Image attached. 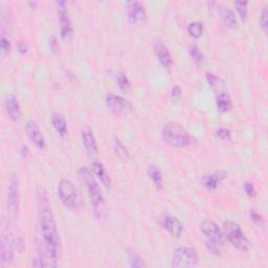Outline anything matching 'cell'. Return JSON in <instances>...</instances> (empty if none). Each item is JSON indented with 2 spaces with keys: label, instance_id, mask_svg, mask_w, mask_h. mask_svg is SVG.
<instances>
[{
  "label": "cell",
  "instance_id": "1",
  "mask_svg": "<svg viewBox=\"0 0 268 268\" xmlns=\"http://www.w3.org/2000/svg\"><path fill=\"white\" fill-rule=\"evenodd\" d=\"M37 208L40 230L43 238V246L48 255L50 267H56L59 258L61 240L57 222L53 213V208L50 202L48 192L43 186H38L36 191Z\"/></svg>",
  "mask_w": 268,
  "mask_h": 268
},
{
  "label": "cell",
  "instance_id": "32",
  "mask_svg": "<svg viewBox=\"0 0 268 268\" xmlns=\"http://www.w3.org/2000/svg\"><path fill=\"white\" fill-rule=\"evenodd\" d=\"M243 189L244 192L246 193V195L250 198H254L257 196V190H255V186L251 181H245L243 183Z\"/></svg>",
  "mask_w": 268,
  "mask_h": 268
},
{
  "label": "cell",
  "instance_id": "29",
  "mask_svg": "<svg viewBox=\"0 0 268 268\" xmlns=\"http://www.w3.org/2000/svg\"><path fill=\"white\" fill-rule=\"evenodd\" d=\"M235 8H236V11L238 12V14L240 16V18L245 21L246 18H247V15H248V3L247 2H235Z\"/></svg>",
  "mask_w": 268,
  "mask_h": 268
},
{
  "label": "cell",
  "instance_id": "28",
  "mask_svg": "<svg viewBox=\"0 0 268 268\" xmlns=\"http://www.w3.org/2000/svg\"><path fill=\"white\" fill-rule=\"evenodd\" d=\"M116 84H118L121 91L127 93L131 90V83L126 74L120 72L116 74Z\"/></svg>",
  "mask_w": 268,
  "mask_h": 268
},
{
  "label": "cell",
  "instance_id": "6",
  "mask_svg": "<svg viewBox=\"0 0 268 268\" xmlns=\"http://www.w3.org/2000/svg\"><path fill=\"white\" fill-rule=\"evenodd\" d=\"M198 263H199L198 252L192 246H179L172 254V268H194Z\"/></svg>",
  "mask_w": 268,
  "mask_h": 268
},
{
  "label": "cell",
  "instance_id": "35",
  "mask_svg": "<svg viewBox=\"0 0 268 268\" xmlns=\"http://www.w3.org/2000/svg\"><path fill=\"white\" fill-rule=\"evenodd\" d=\"M182 96V90L179 85H174L171 90V98L174 102H179Z\"/></svg>",
  "mask_w": 268,
  "mask_h": 268
},
{
  "label": "cell",
  "instance_id": "22",
  "mask_svg": "<svg viewBox=\"0 0 268 268\" xmlns=\"http://www.w3.org/2000/svg\"><path fill=\"white\" fill-rule=\"evenodd\" d=\"M112 148L115 156L118 157L123 162H128L131 159V155L129 150L122 143V141L118 137H113L112 141Z\"/></svg>",
  "mask_w": 268,
  "mask_h": 268
},
{
  "label": "cell",
  "instance_id": "21",
  "mask_svg": "<svg viewBox=\"0 0 268 268\" xmlns=\"http://www.w3.org/2000/svg\"><path fill=\"white\" fill-rule=\"evenodd\" d=\"M219 14L224 21L226 27H228L231 30L238 29V19L237 16L235 15L234 12H232L228 7L225 6H219Z\"/></svg>",
  "mask_w": 268,
  "mask_h": 268
},
{
  "label": "cell",
  "instance_id": "14",
  "mask_svg": "<svg viewBox=\"0 0 268 268\" xmlns=\"http://www.w3.org/2000/svg\"><path fill=\"white\" fill-rule=\"evenodd\" d=\"M160 224L162 228H165L173 237L179 238L183 231L181 221L177 217L170 214H166L160 217Z\"/></svg>",
  "mask_w": 268,
  "mask_h": 268
},
{
  "label": "cell",
  "instance_id": "36",
  "mask_svg": "<svg viewBox=\"0 0 268 268\" xmlns=\"http://www.w3.org/2000/svg\"><path fill=\"white\" fill-rule=\"evenodd\" d=\"M49 45H50V49L52 50V52L54 54H57L58 52H59V43H58V40L55 36H52L49 40Z\"/></svg>",
  "mask_w": 268,
  "mask_h": 268
},
{
  "label": "cell",
  "instance_id": "34",
  "mask_svg": "<svg viewBox=\"0 0 268 268\" xmlns=\"http://www.w3.org/2000/svg\"><path fill=\"white\" fill-rule=\"evenodd\" d=\"M11 50V42L10 40L3 36L2 39H0V53H2V56L5 57Z\"/></svg>",
  "mask_w": 268,
  "mask_h": 268
},
{
  "label": "cell",
  "instance_id": "38",
  "mask_svg": "<svg viewBox=\"0 0 268 268\" xmlns=\"http://www.w3.org/2000/svg\"><path fill=\"white\" fill-rule=\"evenodd\" d=\"M17 50L20 54H27L29 52V45L26 42H19L17 45Z\"/></svg>",
  "mask_w": 268,
  "mask_h": 268
},
{
  "label": "cell",
  "instance_id": "37",
  "mask_svg": "<svg viewBox=\"0 0 268 268\" xmlns=\"http://www.w3.org/2000/svg\"><path fill=\"white\" fill-rule=\"evenodd\" d=\"M206 80H207V83L209 84V85H211V86H218V83H219V81H220V79L217 77V76H215L214 74H209V73H207L206 74Z\"/></svg>",
  "mask_w": 268,
  "mask_h": 268
},
{
  "label": "cell",
  "instance_id": "17",
  "mask_svg": "<svg viewBox=\"0 0 268 268\" xmlns=\"http://www.w3.org/2000/svg\"><path fill=\"white\" fill-rule=\"evenodd\" d=\"M154 54L160 65L165 69H170L173 66V57L164 42L157 41L154 44Z\"/></svg>",
  "mask_w": 268,
  "mask_h": 268
},
{
  "label": "cell",
  "instance_id": "11",
  "mask_svg": "<svg viewBox=\"0 0 268 268\" xmlns=\"http://www.w3.org/2000/svg\"><path fill=\"white\" fill-rule=\"evenodd\" d=\"M56 5L58 7V17L60 22V36L62 39L68 40L73 37L74 28L67 10V3L60 0V2H57Z\"/></svg>",
  "mask_w": 268,
  "mask_h": 268
},
{
  "label": "cell",
  "instance_id": "23",
  "mask_svg": "<svg viewBox=\"0 0 268 268\" xmlns=\"http://www.w3.org/2000/svg\"><path fill=\"white\" fill-rule=\"evenodd\" d=\"M216 107L220 112H228L231 109L232 102L227 92L223 91L218 93L216 97Z\"/></svg>",
  "mask_w": 268,
  "mask_h": 268
},
{
  "label": "cell",
  "instance_id": "20",
  "mask_svg": "<svg viewBox=\"0 0 268 268\" xmlns=\"http://www.w3.org/2000/svg\"><path fill=\"white\" fill-rule=\"evenodd\" d=\"M51 123L53 125V128L55 131L58 133V135L61 137H65L68 134V128H67V122L65 116L59 112L55 111L51 115Z\"/></svg>",
  "mask_w": 268,
  "mask_h": 268
},
{
  "label": "cell",
  "instance_id": "39",
  "mask_svg": "<svg viewBox=\"0 0 268 268\" xmlns=\"http://www.w3.org/2000/svg\"><path fill=\"white\" fill-rule=\"evenodd\" d=\"M19 153H20V155H21L22 158H28V156L30 155V149L27 146L23 145V146L20 147Z\"/></svg>",
  "mask_w": 268,
  "mask_h": 268
},
{
  "label": "cell",
  "instance_id": "31",
  "mask_svg": "<svg viewBox=\"0 0 268 268\" xmlns=\"http://www.w3.org/2000/svg\"><path fill=\"white\" fill-rule=\"evenodd\" d=\"M260 28L264 33H267L268 30V10L267 7H264L262 9V12L260 14Z\"/></svg>",
  "mask_w": 268,
  "mask_h": 268
},
{
  "label": "cell",
  "instance_id": "3",
  "mask_svg": "<svg viewBox=\"0 0 268 268\" xmlns=\"http://www.w3.org/2000/svg\"><path fill=\"white\" fill-rule=\"evenodd\" d=\"M161 137L165 143L174 148H186L194 143V137L184 128L175 122H168L161 129Z\"/></svg>",
  "mask_w": 268,
  "mask_h": 268
},
{
  "label": "cell",
  "instance_id": "7",
  "mask_svg": "<svg viewBox=\"0 0 268 268\" xmlns=\"http://www.w3.org/2000/svg\"><path fill=\"white\" fill-rule=\"evenodd\" d=\"M0 266L6 267L9 265L14 258V246L15 239L12 232L9 222L6 220L3 221V229H2V241H0Z\"/></svg>",
  "mask_w": 268,
  "mask_h": 268
},
{
  "label": "cell",
  "instance_id": "16",
  "mask_svg": "<svg viewBox=\"0 0 268 268\" xmlns=\"http://www.w3.org/2000/svg\"><path fill=\"white\" fill-rule=\"evenodd\" d=\"M5 108L10 116V119L14 122H17L21 118V107L18 99L13 93H7L4 98Z\"/></svg>",
  "mask_w": 268,
  "mask_h": 268
},
{
  "label": "cell",
  "instance_id": "24",
  "mask_svg": "<svg viewBox=\"0 0 268 268\" xmlns=\"http://www.w3.org/2000/svg\"><path fill=\"white\" fill-rule=\"evenodd\" d=\"M147 174L149 178L153 181L154 185L158 191H161L164 188V178H162L161 171L156 166H149L147 169Z\"/></svg>",
  "mask_w": 268,
  "mask_h": 268
},
{
  "label": "cell",
  "instance_id": "33",
  "mask_svg": "<svg viewBox=\"0 0 268 268\" xmlns=\"http://www.w3.org/2000/svg\"><path fill=\"white\" fill-rule=\"evenodd\" d=\"M216 136L222 142H228L231 138V132L226 129V128H220V129L216 132Z\"/></svg>",
  "mask_w": 268,
  "mask_h": 268
},
{
  "label": "cell",
  "instance_id": "9",
  "mask_svg": "<svg viewBox=\"0 0 268 268\" xmlns=\"http://www.w3.org/2000/svg\"><path fill=\"white\" fill-rule=\"evenodd\" d=\"M20 204V188L19 179L16 174H12L9 182L8 194H7V206L9 215L12 218H15L19 211Z\"/></svg>",
  "mask_w": 268,
  "mask_h": 268
},
{
  "label": "cell",
  "instance_id": "19",
  "mask_svg": "<svg viewBox=\"0 0 268 268\" xmlns=\"http://www.w3.org/2000/svg\"><path fill=\"white\" fill-rule=\"evenodd\" d=\"M91 171L93 173V175H95L99 181L105 186V188L109 189L110 188V184H111V179L109 174L107 173L106 169H105L103 162L95 159L91 162Z\"/></svg>",
  "mask_w": 268,
  "mask_h": 268
},
{
  "label": "cell",
  "instance_id": "8",
  "mask_svg": "<svg viewBox=\"0 0 268 268\" xmlns=\"http://www.w3.org/2000/svg\"><path fill=\"white\" fill-rule=\"evenodd\" d=\"M58 196L68 208L78 209L81 206V197L72 180L63 178L58 184Z\"/></svg>",
  "mask_w": 268,
  "mask_h": 268
},
{
  "label": "cell",
  "instance_id": "13",
  "mask_svg": "<svg viewBox=\"0 0 268 268\" xmlns=\"http://www.w3.org/2000/svg\"><path fill=\"white\" fill-rule=\"evenodd\" d=\"M26 133L30 141L40 150L46 148V141L36 121L29 120L26 125Z\"/></svg>",
  "mask_w": 268,
  "mask_h": 268
},
{
  "label": "cell",
  "instance_id": "5",
  "mask_svg": "<svg viewBox=\"0 0 268 268\" xmlns=\"http://www.w3.org/2000/svg\"><path fill=\"white\" fill-rule=\"evenodd\" d=\"M223 234L232 246L242 252H247L250 248V242L241 226L235 221H225L223 224Z\"/></svg>",
  "mask_w": 268,
  "mask_h": 268
},
{
  "label": "cell",
  "instance_id": "18",
  "mask_svg": "<svg viewBox=\"0 0 268 268\" xmlns=\"http://www.w3.org/2000/svg\"><path fill=\"white\" fill-rule=\"evenodd\" d=\"M81 139H82V144L89 155L92 156L98 153L97 139L95 135H93V132L89 126L86 125L82 128V130H81Z\"/></svg>",
  "mask_w": 268,
  "mask_h": 268
},
{
  "label": "cell",
  "instance_id": "12",
  "mask_svg": "<svg viewBox=\"0 0 268 268\" xmlns=\"http://www.w3.org/2000/svg\"><path fill=\"white\" fill-rule=\"evenodd\" d=\"M127 17L131 25H144L147 21V12L144 5L139 2H129L126 6Z\"/></svg>",
  "mask_w": 268,
  "mask_h": 268
},
{
  "label": "cell",
  "instance_id": "4",
  "mask_svg": "<svg viewBox=\"0 0 268 268\" xmlns=\"http://www.w3.org/2000/svg\"><path fill=\"white\" fill-rule=\"evenodd\" d=\"M200 230L205 238V246L207 250L213 254L219 255L225 242L223 230L213 220L209 219H205L200 223Z\"/></svg>",
  "mask_w": 268,
  "mask_h": 268
},
{
  "label": "cell",
  "instance_id": "2",
  "mask_svg": "<svg viewBox=\"0 0 268 268\" xmlns=\"http://www.w3.org/2000/svg\"><path fill=\"white\" fill-rule=\"evenodd\" d=\"M78 176L87 190L93 214H95L98 219H103L106 217L107 211L105 198L100 188V184L95 175H93L92 171L87 167H80L78 170Z\"/></svg>",
  "mask_w": 268,
  "mask_h": 268
},
{
  "label": "cell",
  "instance_id": "15",
  "mask_svg": "<svg viewBox=\"0 0 268 268\" xmlns=\"http://www.w3.org/2000/svg\"><path fill=\"white\" fill-rule=\"evenodd\" d=\"M226 171H214L206 173L201 177V184L208 191H215L218 186L227 178Z\"/></svg>",
  "mask_w": 268,
  "mask_h": 268
},
{
  "label": "cell",
  "instance_id": "26",
  "mask_svg": "<svg viewBox=\"0 0 268 268\" xmlns=\"http://www.w3.org/2000/svg\"><path fill=\"white\" fill-rule=\"evenodd\" d=\"M188 33L194 39H199L203 34V23L200 21L190 22L188 26Z\"/></svg>",
  "mask_w": 268,
  "mask_h": 268
},
{
  "label": "cell",
  "instance_id": "30",
  "mask_svg": "<svg viewBox=\"0 0 268 268\" xmlns=\"http://www.w3.org/2000/svg\"><path fill=\"white\" fill-rule=\"evenodd\" d=\"M249 218H250V220L252 221V222L254 224H257V225H260L261 226V225H264V223H265L263 216L258 211H255L254 208H250V211H249Z\"/></svg>",
  "mask_w": 268,
  "mask_h": 268
},
{
  "label": "cell",
  "instance_id": "27",
  "mask_svg": "<svg viewBox=\"0 0 268 268\" xmlns=\"http://www.w3.org/2000/svg\"><path fill=\"white\" fill-rule=\"evenodd\" d=\"M189 54H190V57L192 58V60L197 64V65H202L204 63V55L203 53L199 50V48H198L197 45L195 44H191L189 46Z\"/></svg>",
  "mask_w": 268,
  "mask_h": 268
},
{
  "label": "cell",
  "instance_id": "40",
  "mask_svg": "<svg viewBox=\"0 0 268 268\" xmlns=\"http://www.w3.org/2000/svg\"><path fill=\"white\" fill-rule=\"evenodd\" d=\"M29 5H30L32 8H35V7H36V6L38 5V3H37V2H34V3H33V2H30Z\"/></svg>",
  "mask_w": 268,
  "mask_h": 268
},
{
  "label": "cell",
  "instance_id": "25",
  "mask_svg": "<svg viewBox=\"0 0 268 268\" xmlns=\"http://www.w3.org/2000/svg\"><path fill=\"white\" fill-rule=\"evenodd\" d=\"M127 255H128V261H129V265L132 268H143V267H147V264H146L145 260L142 258V255L139 254L136 250H134V249H128Z\"/></svg>",
  "mask_w": 268,
  "mask_h": 268
},
{
  "label": "cell",
  "instance_id": "10",
  "mask_svg": "<svg viewBox=\"0 0 268 268\" xmlns=\"http://www.w3.org/2000/svg\"><path fill=\"white\" fill-rule=\"evenodd\" d=\"M105 103L107 108L116 115H128L133 109L132 104L126 98L114 93H108L105 98Z\"/></svg>",
  "mask_w": 268,
  "mask_h": 268
}]
</instances>
